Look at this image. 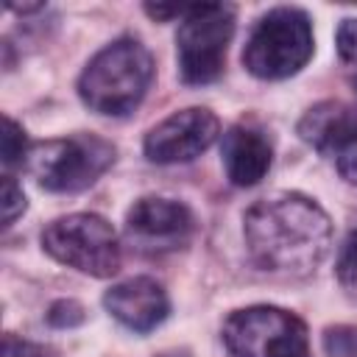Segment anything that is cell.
<instances>
[{
  "instance_id": "cell-1",
  "label": "cell",
  "mask_w": 357,
  "mask_h": 357,
  "mask_svg": "<svg viewBox=\"0 0 357 357\" xmlns=\"http://www.w3.org/2000/svg\"><path fill=\"white\" fill-rule=\"evenodd\" d=\"M243 234L257 268L307 276L329 254L332 220L318 201L301 192H273L245 209Z\"/></svg>"
},
{
  "instance_id": "cell-2",
  "label": "cell",
  "mask_w": 357,
  "mask_h": 357,
  "mask_svg": "<svg viewBox=\"0 0 357 357\" xmlns=\"http://www.w3.org/2000/svg\"><path fill=\"white\" fill-rule=\"evenodd\" d=\"M153 81L151 50L131 36H120L98 50L78 78L81 100L106 117H126L134 112Z\"/></svg>"
},
{
  "instance_id": "cell-3",
  "label": "cell",
  "mask_w": 357,
  "mask_h": 357,
  "mask_svg": "<svg viewBox=\"0 0 357 357\" xmlns=\"http://www.w3.org/2000/svg\"><path fill=\"white\" fill-rule=\"evenodd\" d=\"M312 56V25L301 8L279 6L257 20L243 47V64L262 81L296 75Z\"/></svg>"
},
{
  "instance_id": "cell-4",
  "label": "cell",
  "mask_w": 357,
  "mask_h": 357,
  "mask_svg": "<svg viewBox=\"0 0 357 357\" xmlns=\"http://www.w3.org/2000/svg\"><path fill=\"white\" fill-rule=\"evenodd\" d=\"M114 162V145L98 134L33 142L25 156L28 173L50 192H78L95 184Z\"/></svg>"
},
{
  "instance_id": "cell-5",
  "label": "cell",
  "mask_w": 357,
  "mask_h": 357,
  "mask_svg": "<svg viewBox=\"0 0 357 357\" xmlns=\"http://www.w3.org/2000/svg\"><path fill=\"white\" fill-rule=\"evenodd\" d=\"M223 343L234 357H312L304 321L273 304L234 310L223 321Z\"/></svg>"
},
{
  "instance_id": "cell-6",
  "label": "cell",
  "mask_w": 357,
  "mask_h": 357,
  "mask_svg": "<svg viewBox=\"0 0 357 357\" xmlns=\"http://www.w3.org/2000/svg\"><path fill=\"white\" fill-rule=\"evenodd\" d=\"M42 248L61 265L109 279L120 271V245L112 223L92 212L56 218L42 231Z\"/></svg>"
},
{
  "instance_id": "cell-7",
  "label": "cell",
  "mask_w": 357,
  "mask_h": 357,
  "mask_svg": "<svg viewBox=\"0 0 357 357\" xmlns=\"http://www.w3.org/2000/svg\"><path fill=\"white\" fill-rule=\"evenodd\" d=\"M234 36V8L226 3H192L176 33L178 73L184 84H212Z\"/></svg>"
},
{
  "instance_id": "cell-8",
  "label": "cell",
  "mask_w": 357,
  "mask_h": 357,
  "mask_svg": "<svg viewBox=\"0 0 357 357\" xmlns=\"http://www.w3.org/2000/svg\"><path fill=\"white\" fill-rule=\"evenodd\" d=\"M218 137H220L218 117L209 109L190 106L156 123L145 134L142 151L156 165H178L201 156Z\"/></svg>"
},
{
  "instance_id": "cell-9",
  "label": "cell",
  "mask_w": 357,
  "mask_h": 357,
  "mask_svg": "<svg viewBox=\"0 0 357 357\" xmlns=\"http://www.w3.org/2000/svg\"><path fill=\"white\" fill-rule=\"evenodd\" d=\"M103 307L134 332H151L170 315V298L151 276H134L112 284L103 296Z\"/></svg>"
},
{
  "instance_id": "cell-10",
  "label": "cell",
  "mask_w": 357,
  "mask_h": 357,
  "mask_svg": "<svg viewBox=\"0 0 357 357\" xmlns=\"http://www.w3.org/2000/svg\"><path fill=\"white\" fill-rule=\"evenodd\" d=\"M126 223L131 234L142 240H153V243H176V240L181 243L195 229V218L190 206L173 198H159V195L139 198L128 209Z\"/></svg>"
},
{
  "instance_id": "cell-11",
  "label": "cell",
  "mask_w": 357,
  "mask_h": 357,
  "mask_svg": "<svg viewBox=\"0 0 357 357\" xmlns=\"http://www.w3.org/2000/svg\"><path fill=\"white\" fill-rule=\"evenodd\" d=\"M223 165L226 176L234 187H254L259 184L271 170V142L262 131L251 126H231L223 134Z\"/></svg>"
},
{
  "instance_id": "cell-12",
  "label": "cell",
  "mask_w": 357,
  "mask_h": 357,
  "mask_svg": "<svg viewBox=\"0 0 357 357\" xmlns=\"http://www.w3.org/2000/svg\"><path fill=\"white\" fill-rule=\"evenodd\" d=\"M357 134V106L343 100H324L298 120V137L324 156H337V151Z\"/></svg>"
},
{
  "instance_id": "cell-13",
  "label": "cell",
  "mask_w": 357,
  "mask_h": 357,
  "mask_svg": "<svg viewBox=\"0 0 357 357\" xmlns=\"http://www.w3.org/2000/svg\"><path fill=\"white\" fill-rule=\"evenodd\" d=\"M335 271H337V282L346 290V296L357 301V231H351L346 243L340 245Z\"/></svg>"
},
{
  "instance_id": "cell-14",
  "label": "cell",
  "mask_w": 357,
  "mask_h": 357,
  "mask_svg": "<svg viewBox=\"0 0 357 357\" xmlns=\"http://www.w3.org/2000/svg\"><path fill=\"white\" fill-rule=\"evenodd\" d=\"M324 354L326 357H357V326L337 324L324 329Z\"/></svg>"
},
{
  "instance_id": "cell-15",
  "label": "cell",
  "mask_w": 357,
  "mask_h": 357,
  "mask_svg": "<svg viewBox=\"0 0 357 357\" xmlns=\"http://www.w3.org/2000/svg\"><path fill=\"white\" fill-rule=\"evenodd\" d=\"M28 156V139L20 123H14L8 114L3 117V165L11 167L17 162H25Z\"/></svg>"
},
{
  "instance_id": "cell-16",
  "label": "cell",
  "mask_w": 357,
  "mask_h": 357,
  "mask_svg": "<svg viewBox=\"0 0 357 357\" xmlns=\"http://www.w3.org/2000/svg\"><path fill=\"white\" fill-rule=\"evenodd\" d=\"M84 318H86L84 307H81L78 301H73V298H61V301H56V304L47 310V324L56 326V329L78 326V324H84Z\"/></svg>"
},
{
  "instance_id": "cell-17",
  "label": "cell",
  "mask_w": 357,
  "mask_h": 357,
  "mask_svg": "<svg viewBox=\"0 0 357 357\" xmlns=\"http://www.w3.org/2000/svg\"><path fill=\"white\" fill-rule=\"evenodd\" d=\"M0 204H3V223L6 226H11L25 212V192L11 176H3V201Z\"/></svg>"
},
{
  "instance_id": "cell-18",
  "label": "cell",
  "mask_w": 357,
  "mask_h": 357,
  "mask_svg": "<svg viewBox=\"0 0 357 357\" xmlns=\"http://www.w3.org/2000/svg\"><path fill=\"white\" fill-rule=\"evenodd\" d=\"M3 354L6 357H53L56 349L50 346H42V343H31V340H22L17 335H6V346H3Z\"/></svg>"
},
{
  "instance_id": "cell-19",
  "label": "cell",
  "mask_w": 357,
  "mask_h": 357,
  "mask_svg": "<svg viewBox=\"0 0 357 357\" xmlns=\"http://www.w3.org/2000/svg\"><path fill=\"white\" fill-rule=\"evenodd\" d=\"M335 45H337V53H340L343 61L357 64V20H343L340 22Z\"/></svg>"
},
{
  "instance_id": "cell-20",
  "label": "cell",
  "mask_w": 357,
  "mask_h": 357,
  "mask_svg": "<svg viewBox=\"0 0 357 357\" xmlns=\"http://www.w3.org/2000/svg\"><path fill=\"white\" fill-rule=\"evenodd\" d=\"M335 162H337V173H340L349 184H357V134L337 151Z\"/></svg>"
},
{
  "instance_id": "cell-21",
  "label": "cell",
  "mask_w": 357,
  "mask_h": 357,
  "mask_svg": "<svg viewBox=\"0 0 357 357\" xmlns=\"http://www.w3.org/2000/svg\"><path fill=\"white\" fill-rule=\"evenodd\" d=\"M190 11V6H184V3H173V6H167V3H145V14L148 17H153L156 22H165V20H173V17H184Z\"/></svg>"
},
{
  "instance_id": "cell-22",
  "label": "cell",
  "mask_w": 357,
  "mask_h": 357,
  "mask_svg": "<svg viewBox=\"0 0 357 357\" xmlns=\"http://www.w3.org/2000/svg\"><path fill=\"white\" fill-rule=\"evenodd\" d=\"M6 8H11V11H17V14H28V11H39L42 8V3H6Z\"/></svg>"
}]
</instances>
